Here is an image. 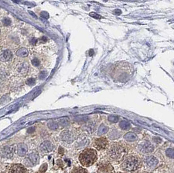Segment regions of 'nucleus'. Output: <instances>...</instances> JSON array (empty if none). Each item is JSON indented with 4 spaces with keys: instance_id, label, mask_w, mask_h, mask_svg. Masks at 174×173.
Returning <instances> with one entry per match:
<instances>
[{
    "instance_id": "1",
    "label": "nucleus",
    "mask_w": 174,
    "mask_h": 173,
    "mask_svg": "<svg viewBox=\"0 0 174 173\" xmlns=\"http://www.w3.org/2000/svg\"><path fill=\"white\" fill-rule=\"evenodd\" d=\"M133 75V67L126 62H120L115 67L112 76L117 81L123 82L130 79Z\"/></svg>"
},
{
    "instance_id": "2",
    "label": "nucleus",
    "mask_w": 174,
    "mask_h": 173,
    "mask_svg": "<svg viewBox=\"0 0 174 173\" xmlns=\"http://www.w3.org/2000/svg\"><path fill=\"white\" fill-rule=\"evenodd\" d=\"M79 160L83 167H88L96 162L97 160V152L92 148H87L80 154Z\"/></svg>"
},
{
    "instance_id": "3",
    "label": "nucleus",
    "mask_w": 174,
    "mask_h": 173,
    "mask_svg": "<svg viewBox=\"0 0 174 173\" xmlns=\"http://www.w3.org/2000/svg\"><path fill=\"white\" fill-rule=\"evenodd\" d=\"M139 163H140V160L139 159L135 156H128L122 164V167L125 171H132L136 170Z\"/></svg>"
},
{
    "instance_id": "4",
    "label": "nucleus",
    "mask_w": 174,
    "mask_h": 173,
    "mask_svg": "<svg viewBox=\"0 0 174 173\" xmlns=\"http://www.w3.org/2000/svg\"><path fill=\"white\" fill-rule=\"evenodd\" d=\"M123 148L119 145L117 144H113L112 146H111L109 150L108 151L109 156L113 160H116L120 157V156L123 155Z\"/></svg>"
},
{
    "instance_id": "5",
    "label": "nucleus",
    "mask_w": 174,
    "mask_h": 173,
    "mask_svg": "<svg viewBox=\"0 0 174 173\" xmlns=\"http://www.w3.org/2000/svg\"><path fill=\"white\" fill-rule=\"evenodd\" d=\"M39 156L37 152H32L26 157L24 160V163L28 167H33L39 163Z\"/></svg>"
},
{
    "instance_id": "6",
    "label": "nucleus",
    "mask_w": 174,
    "mask_h": 173,
    "mask_svg": "<svg viewBox=\"0 0 174 173\" xmlns=\"http://www.w3.org/2000/svg\"><path fill=\"white\" fill-rule=\"evenodd\" d=\"M108 140L106 137H100L97 138L94 142V147L98 150H102L106 148L108 146Z\"/></svg>"
},
{
    "instance_id": "7",
    "label": "nucleus",
    "mask_w": 174,
    "mask_h": 173,
    "mask_svg": "<svg viewBox=\"0 0 174 173\" xmlns=\"http://www.w3.org/2000/svg\"><path fill=\"white\" fill-rule=\"evenodd\" d=\"M8 173H28L25 166L21 164H13L9 169Z\"/></svg>"
},
{
    "instance_id": "8",
    "label": "nucleus",
    "mask_w": 174,
    "mask_h": 173,
    "mask_svg": "<svg viewBox=\"0 0 174 173\" xmlns=\"http://www.w3.org/2000/svg\"><path fill=\"white\" fill-rule=\"evenodd\" d=\"M145 163L147 167L150 169H153L156 167L158 163V161L154 156H148L145 158Z\"/></svg>"
},
{
    "instance_id": "9",
    "label": "nucleus",
    "mask_w": 174,
    "mask_h": 173,
    "mask_svg": "<svg viewBox=\"0 0 174 173\" xmlns=\"http://www.w3.org/2000/svg\"><path fill=\"white\" fill-rule=\"evenodd\" d=\"M40 150L45 153H49L53 150V145L50 141H45L40 145Z\"/></svg>"
},
{
    "instance_id": "10",
    "label": "nucleus",
    "mask_w": 174,
    "mask_h": 173,
    "mask_svg": "<svg viewBox=\"0 0 174 173\" xmlns=\"http://www.w3.org/2000/svg\"><path fill=\"white\" fill-rule=\"evenodd\" d=\"M14 151H15V148L13 146H6L3 149L2 154L4 157L10 158L12 157L13 155Z\"/></svg>"
},
{
    "instance_id": "11",
    "label": "nucleus",
    "mask_w": 174,
    "mask_h": 173,
    "mask_svg": "<svg viewBox=\"0 0 174 173\" xmlns=\"http://www.w3.org/2000/svg\"><path fill=\"white\" fill-rule=\"evenodd\" d=\"M28 152V147L26 144L23 143H20L18 145V148H17V152L19 156L24 157L25 156Z\"/></svg>"
},
{
    "instance_id": "12",
    "label": "nucleus",
    "mask_w": 174,
    "mask_h": 173,
    "mask_svg": "<svg viewBox=\"0 0 174 173\" xmlns=\"http://www.w3.org/2000/svg\"><path fill=\"white\" fill-rule=\"evenodd\" d=\"M62 139L65 142H72L74 140V136L70 131H65L61 133Z\"/></svg>"
},
{
    "instance_id": "13",
    "label": "nucleus",
    "mask_w": 174,
    "mask_h": 173,
    "mask_svg": "<svg viewBox=\"0 0 174 173\" xmlns=\"http://www.w3.org/2000/svg\"><path fill=\"white\" fill-rule=\"evenodd\" d=\"M12 57V52L9 50H5L2 54H0V61L5 62L9 61Z\"/></svg>"
},
{
    "instance_id": "14",
    "label": "nucleus",
    "mask_w": 174,
    "mask_h": 173,
    "mask_svg": "<svg viewBox=\"0 0 174 173\" xmlns=\"http://www.w3.org/2000/svg\"><path fill=\"white\" fill-rule=\"evenodd\" d=\"M140 150L143 153H150L153 150V148L149 143H144L140 146Z\"/></svg>"
},
{
    "instance_id": "15",
    "label": "nucleus",
    "mask_w": 174,
    "mask_h": 173,
    "mask_svg": "<svg viewBox=\"0 0 174 173\" xmlns=\"http://www.w3.org/2000/svg\"><path fill=\"white\" fill-rule=\"evenodd\" d=\"M16 54L19 57H26L28 55V51L25 48H21L20 49L18 50V51L16 52Z\"/></svg>"
},
{
    "instance_id": "16",
    "label": "nucleus",
    "mask_w": 174,
    "mask_h": 173,
    "mask_svg": "<svg viewBox=\"0 0 174 173\" xmlns=\"http://www.w3.org/2000/svg\"><path fill=\"white\" fill-rule=\"evenodd\" d=\"M71 173H88L85 169L83 167H75Z\"/></svg>"
},
{
    "instance_id": "17",
    "label": "nucleus",
    "mask_w": 174,
    "mask_h": 173,
    "mask_svg": "<svg viewBox=\"0 0 174 173\" xmlns=\"http://www.w3.org/2000/svg\"><path fill=\"white\" fill-rule=\"evenodd\" d=\"M59 123H60L62 126H67L69 125V120L67 118H62L59 120Z\"/></svg>"
},
{
    "instance_id": "18",
    "label": "nucleus",
    "mask_w": 174,
    "mask_h": 173,
    "mask_svg": "<svg viewBox=\"0 0 174 173\" xmlns=\"http://www.w3.org/2000/svg\"><path fill=\"white\" fill-rule=\"evenodd\" d=\"M48 127H49L51 129L56 130L58 128V125L57 123H56L54 122H50L48 123Z\"/></svg>"
},
{
    "instance_id": "19",
    "label": "nucleus",
    "mask_w": 174,
    "mask_h": 173,
    "mask_svg": "<svg viewBox=\"0 0 174 173\" xmlns=\"http://www.w3.org/2000/svg\"><path fill=\"white\" fill-rule=\"evenodd\" d=\"M166 155L170 158H174V150L172 148H169L166 152Z\"/></svg>"
},
{
    "instance_id": "20",
    "label": "nucleus",
    "mask_w": 174,
    "mask_h": 173,
    "mask_svg": "<svg viewBox=\"0 0 174 173\" xmlns=\"http://www.w3.org/2000/svg\"><path fill=\"white\" fill-rule=\"evenodd\" d=\"M26 84L29 86H33L36 84V79L34 78H28L26 81Z\"/></svg>"
},
{
    "instance_id": "21",
    "label": "nucleus",
    "mask_w": 174,
    "mask_h": 173,
    "mask_svg": "<svg viewBox=\"0 0 174 173\" xmlns=\"http://www.w3.org/2000/svg\"><path fill=\"white\" fill-rule=\"evenodd\" d=\"M47 71H41L39 74V78L41 80H44V79L47 77Z\"/></svg>"
},
{
    "instance_id": "22",
    "label": "nucleus",
    "mask_w": 174,
    "mask_h": 173,
    "mask_svg": "<svg viewBox=\"0 0 174 173\" xmlns=\"http://www.w3.org/2000/svg\"><path fill=\"white\" fill-rule=\"evenodd\" d=\"M32 64L35 67H38L40 65V61L37 58H34L32 61Z\"/></svg>"
},
{
    "instance_id": "23",
    "label": "nucleus",
    "mask_w": 174,
    "mask_h": 173,
    "mask_svg": "<svg viewBox=\"0 0 174 173\" xmlns=\"http://www.w3.org/2000/svg\"><path fill=\"white\" fill-rule=\"evenodd\" d=\"M3 22L5 26H9V25H10V24H11V20L8 18H5L4 20H3Z\"/></svg>"
},
{
    "instance_id": "24",
    "label": "nucleus",
    "mask_w": 174,
    "mask_h": 173,
    "mask_svg": "<svg viewBox=\"0 0 174 173\" xmlns=\"http://www.w3.org/2000/svg\"><path fill=\"white\" fill-rule=\"evenodd\" d=\"M41 16L44 17L45 18H48V14L47 12H41Z\"/></svg>"
}]
</instances>
